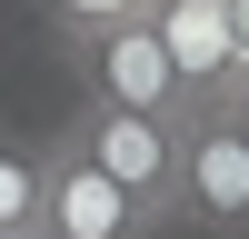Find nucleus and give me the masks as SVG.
I'll list each match as a JSON object with an SVG mask.
<instances>
[{"mask_svg":"<svg viewBox=\"0 0 249 239\" xmlns=\"http://www.w3.org/2000/svg\"><path fill=\"white\" fill-rule=\"evenodd\" d=\"M60 150L100 159L140 209H160L179 229V159H190V120H160V110H110V100H80L60 120Z\"/></svg>","mask_w":249,"mask_h":239,"instance_id":"obj_1","label":"nucleus"},{"mask_svg":"<svg viewBox=\"0 0 249 239\" xmlns=\"http://www.w3.org/2000/svg\"><path fill=\"white\" fill-rule=\"evenodd\" d=\"M70 70H80V100L190 120V110H179V70H170V40H160V20H120V30H100V40H70Z\"/></svg>","mask_w":249,"mask_h":239,"instance_id":"obj_2","label":"nucleus"},{"mask_svg":"<svg viewBox=\"0 0 249 239\" xmlns=\"http://www.w3.org/2000/svg\"><path fill=\"white\" fill-rule=\"evenodd\" d=\"M179 229H199V239H249V139H239L230 110H190Z\"/></svg>","mask_w":249,"mask_h":239,"instance_id":"obj_3","label":"nucleus"},{"mask_svg":"<svg viewBox=\"0 0 249 239\" xmlns=\"http://www.w3.org/2000/svg\"><path fill=\"white\" fill-rule=\"evenodd\" d=\"M160 40H170V70H179V110H230L249 90V50H239V20L230 0H160Z\"/></svg>","mask_w":249,"mask_h":239,"instance_id":"obj_4","label":"nucleus"},{"mask_svg":"<svg viewBox=\"0 0 249 239\" xmlns=\"http://www.w3.org/2000/svg\"><path fill=\"white\" fill-rule=\"evenodd\" d=\"M40 239H170V219L140 209L100 159L50 139V189H40Z\"/></svg>","mask_w":249,"mask_h":239,"instance_id":"obj_5","label":"nucleus"},{"mask_svg":"<svg viewBox=\"0 0 249 239\" xmlns=\"http://www.w3.org/2000/svg\"><path fill=\"white\" fill-rule=\"evenodd\" d=\"M40 189H50V139H0V239H40Z\"/></svg>","mask_w":249,"mask_h":239,"instance_id":"obj_6","label":"nucleus"},{"mask_svg":"<svg viewBox=\"0 0 249 239\" xmlns=\"http://www.w3.org/2000/svg\"><path fill=\"white\" fill-rule=\"evenodd\" d=\"M40 10V30L70 50V40H100V30H120V20H150L160 0H30Z\"/></svg>","mask_w":249,"mask_h":239,"instance_id":"obj_7","label":"nucleus"},{"mask_svg":"<svg viewBox=\"0 0 249 239\" xmlns=\"http://www.w3.org/2000/svg\"><path fill=\"white\" fill-rule=\"evenodd\" d=\"M230 120H239V139H249V90H239V100H230Z\"/></svg>","mask_w":249,"mask_h":239,"instance_id":"obj_8","label":"nucleus"}]
</instances>
